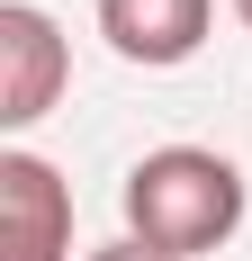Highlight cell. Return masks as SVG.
<instances>
[{"mask_svg":"<svg viewBox=\"0 0 252 261\" xmlns=\"http://www.w3.org/2000/svg\"><path fill=\"white\" fill-rule=\"evenodd\" d=\"M90 261H162V252H144V243L126 234V243H99V252H90Z\"/></svg>","mask_w":252,"mask_h":261,"instance_id":"cell-5","label":"cell"},{"mask_svg":"<svg viewBox=\"0 0 252 261\" xmlns=\"http://www.w3.org/2000/svg\"><path fill=\"white\" fill-rule=\"evenodd\" d=\"M243 225V171L207 144H162L126 171V234L162 261H198Z\"/></svg>","mask_w":252,"mask_h":261,"instance_id":"cell-1","label":"cell"},{"mask_svg":"<svg viewBox=\"0 0 252 261\" xmlns=\"http://www.w3.org/2000/svg\"><path fill=\"white\" fill-rule=\"evenodd\" d=\"M63 72H72V54H63L54 18L9 0L0 9V126H36L54 108V90H63Z\"/></svg>","mask_w":252,"mask_h":261,"instance_id":"cell-3","label":"cell"},{"mask_svg":"<svg viewBox=\"0 0 252 261\" xmlns=\"http://www.w3.org/2000/svg\"><path fill=\"white\" fill-rule=\"evenodd\" d=\"M72 252V189L54 162L0 153V261H63Z\"/></svg>","mask_w":252,"mask_h":261,"instance_id":"cell-2","label":"cell"},{"mask_svg":"<svg viewBox=\"0 0 252 261\" xmlns=\"http://www.w3.org/2000/svg\"><path fill=\"white\" fill-rule=\"evenodd\" d=\"M234 18H243V27H252V0H234Z\"/></svg>","mask_w":252,"mask_h":261,"instance_id":"cell-6","label":"cell"},{"mask_svg":"<svg viewBox=\"0 0 252 261\" xmlns=\"http://www.w3.org/2000/svg\"><path fill=\"white\" fill-rule=\"evenodd\" d=\"M207 18H216V0H99V36L144 72L189 63L207 45Z\"/></svg>","mask_w":252,"mask_h":261,"instance_id":"cell-4","label":"cell"}]
</instances>
